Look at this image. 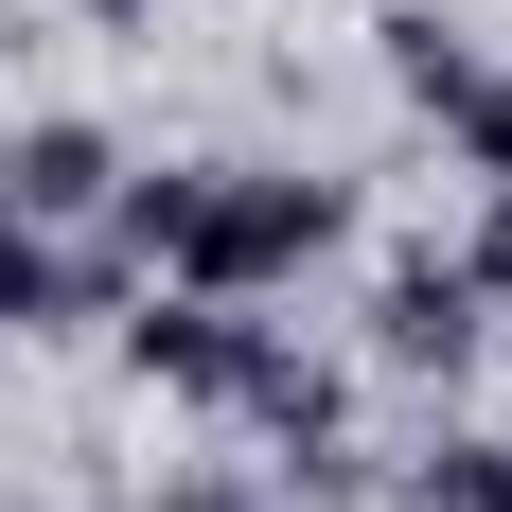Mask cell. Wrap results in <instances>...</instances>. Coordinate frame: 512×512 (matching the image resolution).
<instances>
[{
    "instance_id": "3957f363",
    "label": "cell",
    "mask_w": 512,
    "mask_h": 512,
    "mask_svg": "<svg viewBox=\"0 0 512 512\" xmlns=\"http://www.w3.org/2000/svg\"><path fill=\"white\" fill-rule=\"evenodd\" d=\"M106 177H124V142H106V124H71V106L0 142V212H36V230H71V212H106Z\"/></svg>"
},
{
    "instance_id": "5b68a950",
    "label": "cell",
    "mask_w": 512,
    "mask_h": 512,
    "mask_svg": "<svg viewBox=\"0 0 512 512\" xmlns=\"http://www.w3.org/2000/svg\"><path fill=\"white\" fill-rule=\"evenodd\" d=\"M89 283H106V265H71V248L36 230V212H0V318H18V336H36V318H71Z\"/></svg>"
},
{
    "instance_id": "8fae6325",
    "label": "cell",
    "mask_w": 512,
    "mask_h": 512,
    "mask_svg": "<svg viewBox=\"0 0 512 512\" xmlns=\"http://www.w3.org/2000/svg\"><path fill=\"white\" fill-rule=\"evenodd\" d=\"M89 18H142V0H89Z\"/></svg>"
},
{
    "instance_id": "6da1fadb",
    "label": "cell",
    "mask_w": 512,
    "mask_h": 512,
    "mask_svg": "<svg viewBox=\"0 0 512 512\" xmlns=\"http://www.w3.org/2000/svg\"><path fill=\"white\" fill-rule=\"evenodd\" d=\"M336 230H354L336 177H195V212H177V248H159V265H177L195 301H265V283H301Z\"/></svg>"
},
{
    "instance_id": "52a82bcc",
    "label": "cell",
    "mask_w": 512,
    "mask_h": 512,
    "mask_svg": "<svg viewBox=\"0 0 512 512\" xmlns=\"http://www.w3.org/2000/svg\"><path fill=\"white\" fill-rule=\"evenodd\" d=\"M424 495H442V512H512V442H442Z\"/></svg>"
},
{
    "instance_id": "9c48e42d",
    "label": "cell",
    "mask_w": 512,
    "mask_h": 512,
    "mask_svg": "<svg viewBox=\"0 0 512 512\" xmlns=\"http://www.w3.org/2000/svg\"><path fill=\"white\" fill-rule=\"evenodd\" d=\"M477 195H495V212H477V248H460V283H477V301H512V177H477Z\"/></svg>"
},
{
    "instance_id": "30bf717a",
    "label": "cell",
    "mask_w": 512,
    "mask_h": 512,
    "mask_svg": "<svg viewBox=\"0 0 512 512\" xmlns=\"http://www.w3.org/2000/svg\"><path fill=\"white\" fill-rule=\"evenodd\" d=\"M177 512H248V495H230V477H195V495H177Z\"/></svg>"
},
{
    "instance_id": "277c9868",
    "label": "cell",
    "mask_w": 512,
    "mask_h": 512,
    "mask_svg": "<svg viewBox=\"0 0 512 512\" xmlns=\"http://www.w3.org/2000/svg\"><path fill=\"white\" fill-rule=\"evenodd\" d=\"M371 354H389V371H460L477 354V283H460V265H407V283L371 301Z\"/></svg>"
},
{
    "instance_id": "ba28073f",
    "label": "cell",
    "mask_w": 512,
    "mask_h": 512,
    "mask_svg": "<svg viewBox=\"0 0 512 512\" xmlns=\"http://www.w3.org/2000/svg\"><path fill=\"white\" fill-rule=\"evenodd\" d=\"M460 159H477V177H512V71H477V89H460Z\"/></svg>"
},
{
    "instance_id": "8992f818",
    "label": "cell",
    "mask_w": 512,
    "mask_h": 512,
    "mask_svg": "<svg viewBox=\"0 0 512 512\" xmlns=\"http://www.w3.org/2000/svg\"><path fill=\"white\" fill-rule=\"evenodd\" d=\"M389 71H407V89H424V106H460V89H477V53H460V36H442V18H389Z\"/></svg>"
},
{
    "instance_id": "7a4b0ae2",
    "label": "cell",
    "mask_w": 512,
    "mask_h": 512,
    "mask_svg": "<svg viewBox=\"0 0 512 512\" xmlns=\"http://www.w3.org/2000/svg\"><path fill=\"white\" fill-rule=\"evenodd\" d=\"M248 354H265V318H248V301H195V283L124 318V371H142V389H195V407H230Z\"/></svg>"
}]
</instances>
